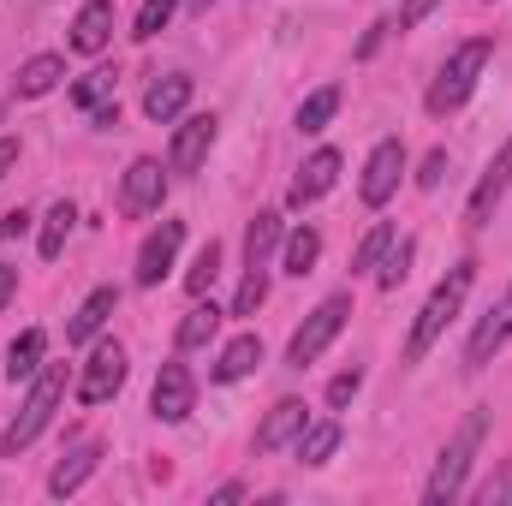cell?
<instances>
[{
    "label": "cell",
    "mask_w": 512,
    "mask_h": 506,
    "mask_svg": "<svg viewBox=\"0 0 512 506\" xmlns=\"http://www.w3.org/2000/svg\"><path fill=\"white\" fill-rule=\"evenodd\" d=\"M471 280H477V262H453L441 280H435V292H429V304L417 310V322H411V340H405V364H423L429 358V346L447 334V322L465 310V298H471Z\"/></svg>",
    "instance_id": "6da1fadb"
},
{
    "label": "cell",
    "mask_w": 512,
    "mask_h": 506,
    "mask_svg": "<svg viewBox=\"0 0 512 506\" xmlns=\"http://www.w3.org/2000/svg\"><path fill=\"white\" fill-rule=\"evenodd\" d=\"M489 405H477V411H465V423L453 429V441L441 447V459H435V471H429V483H423V501L429 506H447L459 489H465V477H471V459L483 453V435H489Z\"/></svg>",
    "instance_id": "7a4b0ae2"
},
{
    "label": "cell",
    "mask_w": 512,
    "mask_h": 506,
    "mask_svg": "<svg viewBox=\"0 0 512 506\" xmlns=\"http://www.w3.org/2000/svg\"><path fill=\"white\" fill-rule=\"evenodd\" d=\"M489 60H495V42H489V36H471V42H459V48L447 54V66L435 72V84H429L423 108H429L435 120L459 114V108L471 102V90H477V78H483V66H489Z\"/></svg>",
    "instance_id": "3957f363"
},
{
    "label": "cell",
    "mask_w": 512,
    "mask_h": 506,
    "mask_svg": "<svg viewBox=\"0 0 512 506\" xmlns=\"http://www.w3.org/2000/svg\"><path fill=\"white\" fill-rule=\"evenodd\" d=\"M60 399H66V364H42V370L30 376V393H24V405H18L12 429L0 435V453H6V459H18V453H24V447L54 423Z\"/></svg>",
    "instance_id": "277c9868"
},
{
    "label": "cell",
    "mask_w": 512,
    "mask_h": 506,
    "mask_svg": "<svg viewBox=\"0 0 512 506\" xmlns=\"http://www.w3.org/2000/svg\"><path fill=\"white\" fill-rule=\"evenodd\" d=\"M346 316H352V298L340 292V298H322L310 316H304V328L292 334V346H286V364L292 370H310L334 340H340V328H346Z\"/></svg>",
    "instance_id": "5b68a950"
},
{
    "label": "cell",
    "mask_w": 512,
    "mask_h": 506,
    "mask_svg": "<svg viewBox=\"0 0 512 506\" xmlns=\"http://www.w3.org/2000/svg\"><path fill=\"white\" fill-rule=\"evenodd\" d=\"M126 346L120 340H96L90 346V358H84V376H78V405H108L120 387H126Z\"/></svg>",
    "instance_id": "8992f818"
},
{
    "label": "cell",
    "mask_w": 512,
    "mask_h": 506,
    "mask_svg": "<svg viewBox=\"0 0 512 506\" xmlns=\"http://www.w3.org/2000/svg\"><path fill=\"white\" fill-rule=\"evenodd\" d=\"M149 411H155V423H185L197 411V376L185 364H161L155 387H149Z\"/></svg>",
    "instance_id": "52a82bcc"
},
{
    "label": "cell",
    "mask_w": 512,
    "mask_h": 506,
    "mask_svg": "<svg viewBox=\"0 0 512 506\" xmlns=\"http://www.w3.org/2000/svg\"><path fill=\"white\" fill-rule=\"evenodd\" d=\"M512 340V280H507V292H501V304L471 328V340H465V370L477 376V370H489L495 364V352Z\"/></svg>",
    "instance_id": "ba28073f"
},
{
    "label": "cell",
    "mask_w": 512,
    "mask_h": 506,
    "mask_svg": "<svg viewBox=\"0 0 512 506\" xmlns=\"http://www.w3.org/2000/svg\"><path fill=\"white\" fill-rule=\"evenodd\" d=\"M399 173H405V143H399V137H382V143L370 149V161H364V179H358V197H364L370 209H382L387 197L399 191Z\"/></svg>",
    "instance_id": "9c48e42d"
},
{
    "label": "cell",
    "mask_w": 512,
    "mask_h": 506,
    "mask_svg": "<svg viewBox=\"0 0 512 506\" xmlns=\"http://www.w3.org/2000/svg\"><path fill=\"white\" fill-rule=\"evenodd\" d=\"M161 197H167V167L155 155H137L126 167V179H120V209L126 215H155Z\"/></svg>",
    "instance_id": "30bf717a"
},
{
    "label": "cell",
    "mask_w": 512,
    "mask_h": 506,
    "mask_svg": "<svg viewBox=\"0 0 512 506\" xmlns=\"http://www.w3.org/2000/svg\"><path fill=\"white\" fill-rule=\"evenodd\" d=\"M179 245H185V221H161L149 239H143V251H137V286H161L167 280V268L179 262Z\"/></svg>",
    "instance_id": "8fae6325"
},
{
    "label": "cell",
    "mask_w": 512,
    "mask_h": 506,
    "mask_svg": "<svg viewBox=\"0 0 512 506\" xmlns=\"http://www.w3.org/2000/svg\"><path fill=\"white\" fill-rule=\"evenodd\" d=\"M507 191H512V137L501 143V155L489 161V173L477 179V191H471V209H465V221H471V227H489Z\"/></svg>",
    "instance_id": "7c38bea8"
},
{
    "label": "cell",
    "mask_w": 512,
    "mask_h": 506,
    "mask_svg": "<svg viewBox=\"0 0 512 506\" xmlns=\"http://www.w3.org/2000/svg\"><path fill=\"white\" fill-rule=\"evenodd\" d=\"M340 149H316L304 167H298V179H292V191H286V203L292 209H310V203H322L328 191H334V179H340Z\"/></svg>",
    "instance_id": "4fadbf2b"
},
{
    "label": "cell",
    "mask_w": 512,
    "mask_h": 506,
    "mask_svg": "<svg viewBox=\"0 0 512 506\" xmlns=\"http://www.w3.org/2000/svg\"><path fill=\"white\" fill-rule=\"evenodd\" d=\"M215 149V114H179V131H173V149H167V167L173 173H197L203 155Z\"/></svg>",
    "instance_id": "5bb4252c"
},
{
    "label": "cell",
    "mask_w": 512,
    "mask_h": 506,
    "mask_svg": "<svg viewBox=\"0 0 512 506\" xmlns=\"http://www.w3.org/2000/svg\"><path fill=\"white\" fill-rule=\"evenodd\" d=\"M304 423H310V405H304V399H280V405L262 417V429H256V453H280V447H292V441L304 435Z\"/></svg>",
    "instance_id": "9a60e30c"
},
{
    "label": "cell",
    "mask_w": 512,
    "mask_h": 506,
    "mask_svg": "<svg viewBox=\"0 0 512 506\" xmlns=\"http://www.w3.org/2000/svg\"><path fill=\"white\" fill-rule=\"evenodd\" d=\"M185 108H191V78H185V72H167V78H155V84L143 90V114H149L155 126H173Z\"/></svg>",
    "instance_id": "2e32d148"
},
{
    "label": "cell",
    "mask_w": 512,
    "mask_h": 506,
    "mask_svg": "<svg viewBox=\"0 0 512 506\" xmlns=\"http://www.w3.org/2000/svg\"><path fill=\"white\" fill-rule=\"evenodd\" d=\"M114 310H120V286H96V292L78 304V316L66 322V340H72V346H90V340L108 328V316H114Z\"/></svg>",
    "instance_id": "e0dca14e"
},
{
    "label": "cell",
    "mask_w": 512,
    "mask_h": 506,
    "mask_svg": "<svg viewBox=\"0 0 512 506\" xmlns=\"http://www.w3.org/2000/svg\"><path fill=\"white\" fill-rule=\"evenodd\" d=\"M96 465H102V447H96V441H84V447H72V453H66V459H60V465L48 471V495H54V501H66V495H78V489H84V483L96 477Z\"/></svg>",
    "instance_id": "ac0fdd59"
},
{
    "label": "cell",
    "mask_w": 512,
    "mask_h": 506,
    "mask_svg": "<svg viewBox=\"0 0 512 506\" xmlns=\"http://www.w3.org/2000/svg\"><path fill=\"white\" fill-rule=\"evenodd\" d=\"M114 36V0H84L72 18V54H102Z\"/></svg>",
    "instance_id": "d6986e66"
},
{
    "label": "cell",
    "mask_w": 512,
    "mask_h": 506,
    "mask_svg": "<svg viewBox=\"0 0 512 506\" xmlns=\"http://www.w3.org/2000/svg\"><path fill=\"white\" fill-rule=\"evenodd\" d=\"M42 358H48V334H42V328H24V334L6 346V364H0V370H6L12 387H18V381H30L36 370H42Z\"/></svg>",
    "instance_id": "ffe728a7"
},
{
    "label": "cell",
    "mask_w": 512,
    "mask_h": 506,
    "mask_svg": "<svg viewBox=\"0 0 512 506\" xmlns=\"http://www.w3.org/2000/svg\"><path fill=\"white\" fill-rule=\"evenodd\" d=\"M60 78H66V60H60V54H30V60L18 66V96L36 102V96H48Z\"/></svg>",
    "instance_id": "44dd1931"
},
{
    "label": "cell",
    "mask_w": 512,
    "mask_h": 506,
    "mask_svg": "<svg viewBox=\"0 0 512 506\" xmlns=\"http://www.w3.org/2000/svg\"><path fill=\"white\" fill-rule=\"evenodd\" d=\"M334 114H340V84H322V90H310V96L298 102V120H292V126L304 131V137H316V131L334 126Z\"/></svg>",
    "instance_id": "7402d4cb"
},
{
    "label": "cell",
    "mask_w": 512,
    "mask_h": 506,
    "mask_svg": "<svg viewBox=\"0 0 512 506\" xmlns=\"http://www.w3.org/2000/svg\"><path fill=\"white\" fill-rule=\"evenodd\" d=\"M215 334H221V310H215V298H209V304L197 298V304L185 310V322H179V352H197V346H209Z\"/></svg>",
    "instance_id": "603a6c76"
},
{
    "label": "cell",
    "mask_w": 512,
    "mask_h": 506,
    "mask_svg": "<svg viewBox=\"0 0 512 506\" xmlns=\"http://www.w3.org/2000/svg\"><path fill=\"white\" fill-rule=\"evenodd\" d=\"M256 364H262V340H256V334H239V340L215 358V381H245Z\"/></svg>",
    "instance_id": "cb8c5ba5"
},
{
    "label": "cell",
    "mask_w": 512,
    "mask_h": 506,
    "mask_svg": "<svg viewBox=\"0 0 512 506\" xmlns=\"http://www.w3.org/2000/svg\"><path fill=\"white\" fill-rule=\"evenodd\" d=\"M316 262H322V233L316 227H298V233H286V256H280V268L286 274H316Z\"/></svg>",
    "instance_id": "d4e9b609"
},
{
    "label": "cell",
    "mask_w": 512,
    "mask_h": 506,
    "mask_svg": "<svg viewBox=\"0 0 512 506\" xmlns=\"http://www.w3.org/2000/svg\"><path fill=\"white\" fill-rule=\"evenodd\" d=\"M334 447H340V423H334V417L304 423V435H298V459H304V465H328Z\"/></svg>",
    "instance_id": "484cf974"
},
{
    "label": "cell",
    "mask_w": 512,
    "mask_h": 506,
    "mask_svg": "<svg viewBox=\"0 0 512 506\" xmlns=\"http://www.w3.org/2000/svg\"><path fill=\"white\" fill-rule=\"evenodd\" d=\"M274 245H280V215H256L251 233H245V268H268L274 262Z\"/></svg>",
    "instance_id": "4316f807"
},
{
    "label": "cell",
    "mask_w": 512,
    "mask_h": 506,
    "mask_svg": "<svg viewBox=\"0 0 512 506\" xmlns=\"http://www.w3.org/2000/svg\"><path fill=\"white\" fill-rule=\"evenodd\" d=\"M114 84H120V72H114V66H96V72H84V78L72 84V102H78L84 114H96L102 102H114Z\"/></svg>",
    "instance_id": "83f0119b"
},
{
    "label": "cell",
    "mask_w": 512,
    "mask_h": 506,
    "mask_svg": "<svg viewBox=\"0 0 512 506\" xmlns=\"http://www.w3.org/2000/svg\"><path fill=\"white\" fill-rule=\"evenodd\" d=\"M72 221H78V209H72L66 197H60V203L42 215V256H48V262L66 251V239H72Z\"/></svg>",
    "instance_id": "f1b7e54d"
},
{
    "label": "cell",
    "mask_w": 512,
    "mask_h": 506,
    "mask_svg": "<svg viewBox=\"0 0 512 506\" xmlns=\"http://www.w3.org/2000/svg\"><path fill=\"white\" fill-rule=\"evenodd\" d=\"M393 239H399V233H393L387 221H376V227L364 233V245L352 251V274H370V268H376V262L387 256V245H393Z\"/></svg>",
    "instance_id": "f546056e"
},
{
    "label": "cell",
    "mask_w": 512,
    "mask_h": 506,
    "mask_svg": "<svg viewBox=\"0 0 512 506\" xmlns=\"http://www.w3.org/2000/svg\"><path fill=\"white\" fill-rule=\"evenodd\" d=\"M173 12H179V0H143V6H137V24H131V36H137V42L161 36V30L173 24Z\"/></svg>",
    "instance_id": "4dcf8cb0"
},
{
    "label": "cell",
    "mask_w": 512,
    "mask_h": 506,
    "mask_svg": "<svg viewBox=\"0 0 512 506\" xmlns=\"http://www.w3.org/2000/svg\"><path fill=\"white\" fill-rule=\"evenodd\" d=\"M215 274H221V245L209 239V245L197 251V262H191V274H185V292H191V298H203V292L215 286Z\"/></svg>",
    "instance_id": "1f68e13d"
},
{
    "label": "cell",
    "mask_w": 512,
    "mask_h": 506,
    "mask_svg": "<svg viewBox=\"0 0 512 506\" xmlns=\"http://www.w3.org/2000/svg\"><path fill=\"white\" fill-rule=\"evenodd\" d=\"M405 268H411V239H393V245H387V256L376 262V286H382V292H393V286L405 280Z\"/></svg>",
    "instance_id": "d6a6232c"
},
{
    "label": "cell",
    "mask_w": 512,
    "mask_h": 506,
    "mask_svg": "<svg viewBox=\"0 0 512 506\" xmlns=\"http://www.w3.org/2000/svg\"><path fill=\"white\" fill-rule=\"evenodd\" d=\"M358 387H364V370H340V376L328 381V405H334V411H346V405L358 399Z\"/></svg>",
    "instance_id": "836d02e7"
},
{
    "label": "cell",
    "mask_w": 512,
    "mask_h": 506,
    "mask_svg": "<svg viewBox=\"0 0 512 506\" xmlns=\"http://www.w3.org/2000/svg\"><path fill=\"white\" fill-rule=\"evenodd\" d=\"M441 173H447V149H429V155H423V167H417V185H423V191H435V185H441Z\"/></svg>",
    "instance_id": "e575fe53"
},
{
    "label": "cell",
    "mask_w": 512,
    "mask_h": 506,
    "mask_svg": "<svg viewBox=\"0 0 512 506\" xmlns=\"http://www.w3.org/2000/svg\"><path fill=\"white\" fill-rule=\"evenodd\" d=\"M507 495H512V471H501V477H489V483H483L471 501H477V506H501Z\"/></svg>",
    "instance_id": "d590c367"
},
{
    "label": "cell",
    "mask_w": 512,
    "mask_h": 506,
    "mask_svg": "<svg viewBox=\"0 0 512 506\" xmlns=\"http://www.w3.org/2000/svg\"><path fill=\"white\" fill-rule=\"evenodd\" d=\"M435 6H441V0H399V30H417Z\"/></svg>",
    "instance_id": "8d00e7d4"
},
{
    "label": "cell",
    "mask_w": 512,
    "mask_h": 506,
    "mask_svg": "<svg viewBox=\"0 0 512 506\" xmlns=\"http://www.w3.org/2000/svg\"><path fill=\"white\" fill-rule=\"evenodd\" d=\"M24 227H30V215H24V209H12V215H0V239H18Z\"/></svg>",
    "instance_id": "74e56055"
},
{
    "label": "cell",
    "mask_w": 512,
    "mask_h": 506,
    "mask_svg": "<svg viewBox=\"0 0 512 506\" xmlns=\"http://www.w3.org/2000/svg\"><path fill=\"white\" fill-rule=\"evenodd\" d=\"M12 292H18V268H12V262H0V310L12 304Z\"/></svg>",
    "instance_id": "f35d334b"
},
{
    "label": "cell",
    "mask_w": 512,
    "mask_h": 506,
    "mask_svg": "<svg viewBox=\"0 0 512 506\" xmlns=\"http://www.w3.org/2000/svg\"><path fill=\"white\" fill-rule=\"evenodd\" d=\"M12 167H18V143H12V137H0V179H6Z\"/></svg>",
    "instance_id": "ab89813d"
},
{
    "label": "cell",
    "mask_w": 512,
    "mask_h": 506,
    "mask_svg": "<svg viewBox=\"0 0 512 506\" xmlns=\"http://www.w3.org/2000/svg\"><path fill=\"white\" fill-rule=\"evenodd\" d=\"M209 501H215V506H227V501H245V483H221V489H215Z\"/></svg>",
    "instance_id": "60d3db41"
},
{
    "label": "cell",
    "mask_w": 512,
    "mask_h": 506,
    "mask_svg": "<svg viewBox=\"0 0 512 506\" xmlns=\"http://www.w3.org/2000/svg\"><path fill=\"white\" fill-rule=\"evenodd\" d=\"M382 30H387V24H370V36L358 42V54H376V48H382Z\"/></svg>",
    "instance_id": "b9f144b4"
}]
</instances>
